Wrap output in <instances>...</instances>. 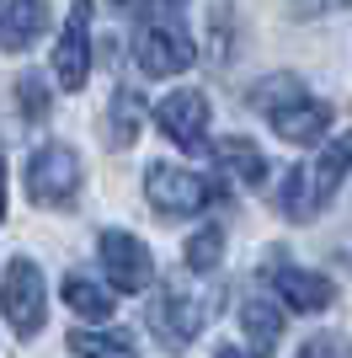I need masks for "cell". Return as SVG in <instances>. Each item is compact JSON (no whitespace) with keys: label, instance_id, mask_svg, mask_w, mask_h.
<instances>
[{"label":"cell","instance_id":"1","mask_svg":"<svg viewBox=\"0 0 352 358\" xmlns=\"http://www.w3.org/2000/svg\"><path fill=\"white\" fill-rule=\"evenodd\" d=\"M133 59H139V70L155 75V80H166V75H182L192 59H198V48H192V32L176 22L171 11L149 16L145 27H139V38H133Z\"/></svg>","mask_w":352,"mask_h":358},{"label":"cell","instance_id":"2","mask_svg":"<svg viewBox=\"0 0 352 358\" xmlns=\"http://www.w3.org/2000/svg\"><path fill=\"white\" fill-rule=\"evenodd\" d=\"M145 198L149 209L166 214V220H182V214H203L219 187L203 177V171H187V166H149L145 171Z\"/></svg>","mask_w":352,"mask_h":358},{"label":"cell","instance_id":"3","mask_svg":"<svg viewBox=\"0 0 352 358\" xmlns=\"http://www.w3.org/2000/svg\"><path fill=\"white\" fill-rule=\"evenodd\" d=\"M27 193L43 209H75V198H80V155L70 145H43L27 161Z\"/></svg>","mask_w":352,"mask_h":358},{"label":"cell","instance_id":"4","mask_svg":"<svg viewBox=\"0 0 352 358\" xmlns=\"http://www.w3.org/2000/svg\"><path fill=\"white\" fill-rule=\"evenodd\" d=\"M0 310L16 327V337H38L43 331L48 289H43V273H38L32 257H16L11 268H6V278H0Z\"/></svg>","mask_w":352,"mask_h":358},{"label":"cell","instance_id":"5","mask_svg":"<svg viewBox=\"0 0 352 358\" xmlns=\"http://www.w3.org/2000/svg\"><path fill=\"white\" fill-rule=\"evenodd\" d=\"M96 257H102V273L117 294H145L155 284V262H149V246L129 230H102L96 236Z\"/></svg>","mask_w":352,"mask_h":358},{"label":"cell","instance_id":"6","mask_svg":"<svg viewBox=\"0 0 352 358\" xmlns=\"http://www.w3.org/2000/svg\"><path fill=\"white\" fill-rule=\"evenodd\" d=\"M91 75V0H75L54 43V80L59 91H80Z\"/></svg>","mask_w":352,"mask_h":358},{"label":"cell","instance_id":"7","mask_svg":"<svg viewBox=\"0 0 352 358\" xmlns=\"http://www.w3.org/2000/svg\"><path fill=\"white\" fill-rule=\"evenodd\" d=\"M155 123L161 134L182 150H203L208 145V96L203 91H171L161 107H155Z\"/></svg>","mask_w":352,"mask_h":358},{"label":"cell","instance_id":"8","mask_svg":"<svg viewBox=\"0 0 352 358\" xmlns=\"http://www.w3.org/2000/svg\"><path fill=\"white\" fill-rule=\"evenodd\" d=\"M155 343L166 348V353H182V348L198 337V327H203V315H198V305H192L187 284H171L161 289V299H155Z\"/></svg>","mask_w":352,"mask_h":358},{"label":"cell","instance_id":"9","mask_svg":"<svg viewBox=\"0 0 352 358\" xmlns=\"http://www.w3.org/2000/svg\"><path fill=\"white\" fill-rule=\"evenodd\" d=\"M267 123H272V134L278 139H288V145H315V139L331 129V107L325 102H315L309 91H299L293 102H283V107H272L267 113Z\"/></svg>","mask_w":352,"mask_h":358},{"label":"cell","instance_id":"10","mask_svg":"<svg viewBox=\"0 0 352 358\" xmlns=\"http://www.w3.org/2000/svg\"><path fill=\"white\" fill-rule=\"evenodd\" d=\"M48 27V6L43 0H6L0 6V48L6 54H27Z\"/></svg>","mask_w":352,"mask_h":358},{"label":"cell","instance_id":"11","mask_svg":"<svg viewBox=\"0 0 352 358\" xmlns=\"http://www.w3.org/2000/svg\"><path fill=\"white\" fill-rule=\"evenodd\" d=\"M272 289H278V299L288 310H305V315L325 310V305L337 299V289L325 284L321 273H305V268H278L272 273Z\"/></svg>","mask_w":352,"mask_h":358},{"label":"cell","instance_id":"12","mask_svg":"<svg viewBox=\"0 0 352 358\" xmlns=\"http://www.w3.org/2000/svg\"><path fill=\"white\" fill-rule=\"evenodd\" d=\"M347 155H352L347 139H331V145L321 150V161L305 166V187H309V203H315V214H321V209H325V198L342 187V177H347Z\"/></svg>","mask_w":352,"mask_h":358},{"label":"cell","instance_id":"13","mask_svg":"<svg viewBox=\"0 0 352 358\" xmlns=\"http://www.w3.org/2000/svg\"><path fill=\"white\" fill-rule=\"evenodd\" d=\"M240 327H246L251 358H272V348H278V337H283V315L272 310V299H246V305H240Z\"/></svg>","mask_w":352,"mask_h":358},{"label":"cell","instance_id":"14","mask_svg":"<svg viewBox=\"0 0 352 358\" xmlns=\"http://www.w3.org/2000/svg\"><path fill=\"white\" fill-rule=\"evenodd\" d=\"M214 161L224 166V177H235V182H256L267 177V155L251 139H240V134H230V139H219V150H214Z\"/></svg>","mask_w":352,"mask_h":358},{"label":"cell","instance_id":"15","mask_svg":"<svg viewBox=\"0 0 352 358\" xmlns=\"http://www.w3.org/2000/svg\"><path fill=\"white\" fill-rule=\"evenodd\" d=\"M59 294H64V305H70L75 315H86V321H107V315H112V294H107L102 284L80 278V273H70V278L59 284Z\"/></svg>","mask_w":352,"mask_h":358},{"label":"cell","instance_id":"16","mask_svg":"<svg viewBox=\"0 0 352 358\" xmlns=\"http://www.w3.org/2000/svg\"><path fill=\"white\" fill-rule=\"evenodd\" d=\"M139 123H145V96L133 86H117L112 91V145L129 150L133 134H139Z\"/></svg>","mask_w":352,"mask_h":358},{"label":"cell","instance_id":"17","mask_svg":"<svg viewBox=\"0 0 352 358\" xmlns=\"http://www.w3.org/2000/svg\"><path fill=\"white\" fill-rule=\"evenodd\" d=\"M278 214L283 220H293V224H305V220H315V203H309V187H305V166H288L283 171V182H278Z\"/></svg>","mask_w":352,"mask_h":358},{"label":"cell","instance_id":"18","mask_svg":"<svg viewBox=\"0 0 352 358\" xmlns=\"http://www.w3.org/2000/svg\"><path fill=\"white\" fill-rule=\"evenodd\" d=\"M70 353L75 358H139L123 331H70Z\"/></svg>","mask_w":352,"mask_h":358},{"label":"cell","instance_id":"19","mask_svg":"<svg viewBox=\"0 0 352 358\" xmlns=\"http://www.w3.org/2000/svg\"><path fill=\"white\" fill-rule=\"evenodd\" d=\"M219 257H224V230H219V224H203V230L182 246V262H187L192 273H214V268H219Z\"/></svg>","mask_w":352,"mask_h":358},{"label":"cell","instance_id":"20","mask_svg":"<svg viewBox=\"0 0 352 358\" xmlns=\"http://www.w3.org/2000/svg\"><path fill=\"white\" fill-rule=\"evenodd\" d=\"M299 91H305V80H299V75H267V80H256V86H251V107H256V113H272V107H283V102H293V96H299Z\"/></svg>","mask_w":352,"mask_h":358},{"label":"cell","instance_id":"21","mask_svg":"<svg viewBox=\"0 0 352 358\" xmlns=\"http://www.w3.org/2000/svg\"><path fill=\"white\" fill-rule=\"evenodd\" d=\"M16 102H22V118L27 123H43L48 118V80L38 70H27L16 80Z\"/></svg>","mask_w":352,"mask_h":358},{"label":"cell","instance_id":"22","mask_svg":"<svg viewBox=\"0 0 352 358\" xmlns=\"http://www.w3.org/2000/svg\"><path fill=\"white\" fill-rule=\"evenodd\" d=\"M293 358H347V353H342V343H337V337H315V343H305Z\"/></svg>","mask_w":352,"mask_h":358},{"label":"cell","instance_id":"23","mask_svg":"<svg viewBox=\"0 0 352 358\" xmlns=\"http://www.w3.org/2000/svg\"><path fill=\"white\" fill-rule=\"evenodd\" d=\"M117 11H129V16H145V11H155V0H112Z\"/></svg>","mask_w":352,"mask_h":358},{"label":"cell","instance_id":"24","mask_svg":"<svg viewBox=\"0 0 352 358\" xmlns=\"http://www.w3.org/2000/svg\"><path fill=\"white\" fill-rule=\"evenodd\" d=\"M0 214H6V161H0Z\"/></svg>","mask_w":352,"mask_h":358},{"label":"cell","instance_id":"25","mask_svg":"<svg viewBox=\"0 0 352 358\" xmlns=\"http://www.w3.org/2000/svg\"><path fill=\"white\" fill-rule=\"evenodd\" d=\"M176 6H187V0H155V11H176Z\"/></svg>","mask_w":352,"mask_h":358},{"label":"cell","instance_id":"26","mask_svg":"<svg viewBox=\"0 0 352 358\" xmlns=\"http://www.w3.org/2000/svg\"><path fill=\"white\" fill-rule=\"evenodd\" d=\"M214 358H240V353H235V348H219V353H214Z\"/></svg>","mask_w":352,"mask_h":358}]
</instances>
